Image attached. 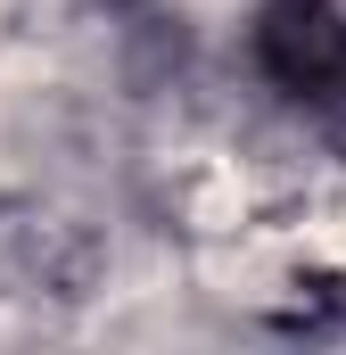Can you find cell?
I'll use <instances>...</instances> for the list:
<instances>
[{
    "label": "cell",
    "mask_w": 346,
    "mask_h": 355,
    "mask_svg": "<svg viewBox=\"0 0 346 355\" xmlns=\"http://www.w3.org/2000/svg\"><path fill=\"white\" fill-rule=\"evenodd\" d=\"M248 67L305 116H346V0H256Z\"/></svg>",
    "instance_id": "obj_1"
}]
</instances>
